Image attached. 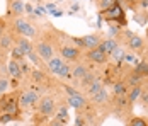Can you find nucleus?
Masks as SVG:
<instances>
[{
    "label": "nucleus",
    "instance_id": "nucleus-4",
    "mask_svg": "<svg viewBox=\"0 0 148 126\" xmlns=\"http://www.w3.org/2000/svg\"><path fill=\"white\" fill-rule=\"evenodd\" d=\"M34 51L38 53V56H39L45 63H48V61L55 56V48H53V44L48 41V39H41V41L36 43V44H34Z\"/></svg>",
    "mask_w": 148,
    "mask_h": 126
},
{
    "label": "nucleus",
    "instance_id": "nucleus-7",
    "mask_svg": "<svg viewBox=\"0 0 148 126\" xmlns=\"http://www.w3.org/2000/svg\"><path fill=\"white\" fill-rule=\"evenodd\" d=\"M126 34H128V48L131 51H143L145 50V41L143 38H140L138 34H133L126 29Z\"/></svg>",
    "mask_w": 148,
    "mask_h": 126
},
{
    "label": "nucleus",
    "instance_id": "nucleus-9",
    "mask_svg": "<svg viewBox=\"0 0 148 126\" xmlns=\"http://www.w3.org/2000/svg\"><path fill=\"white\" fill-rule=\"evenodd\" d=\"M87 60L92 61V63H95V65H104L107 60H109V56L104 53L102 50H99V48H95V50H90L87 51Z\"/></svg>",
    "mask_w": 148,
    "mask_h": 126
},
{
    "label": "nucleus",
    "instance_id": "nucleus-1",
    "mask_svg": "<svg viewBox=\"0 0 148 126\" xmlns=\"http://www.w3.org/2000/svg\"><path fill=\"white\" fill-rule=\"evenodd\" d=\"M14 32L17 36H24L27 39H32L36 34H38V29L31 24L27 19H22V17H15L14 19Z\"/></svg>",
    "mask_w": 148,
    "mask_h": 126
},
{
    "label": "nucleus",
    "instance_id": "nucleus-11",
    "mask_svg": "<svg viewBox=\"0 0 148 126\" xmlns=\"http://www.w3.org/2000/svg\"><path fill=\"white\" fill-rule=\"evenodd\" d=\"M118 46H119L118 39H114V38H106V39H102V41H101V44H99V50H102L107 56H111V53H112Z\"/></svg>",
    "mask_w": 148,
    "mask_h": 126
},
{
    "label": "nucleus",
    "instance_id": "nucleus-38",
    "mask_svg": "<svg viewBox=\"0 0 148 126\" xmlns=\"http://www.w3.org/2000/svg\"><path fill=\"white\" fill-rule=\"evenodd\" d=\"M46 12V9H41V7H38V9H34V14L36 15H43Z\"/></svg>",
    "mask_w": 148,
    "mask_h": 126
},
{
    "label": "nucleus",
    "instance_id": "nucleus-29",
    "mask_svg": "<svg viewBox=\"0 0 148 126\" xmlns=\"http://www.w3.org/2000/svg\"><path fill=\"white\" fill-rule=\"evenodd\" d=\"M27 58H31V61H32L36 67H43V63H45V61L38 56V53H36V51H31L29 55H27Z\"/></svg>",
    "mask_w": 148,
    "mask_h": 126
},
{
    "label": "nucleus",
    "instance_id": "nucleus-48",
    "mask_svg": "<svg viewBox=\"0 0 148 126\" xmlns=\"http://www.w3.org/2000/svg\"><path fill=\"white\" fill-rule=\"evenodd\" d=\"M85 126H89V125H85Z\"/></svg>",
    "mask_w": 148,
    "mask_h": 126
},
{
    "label": "nucleus",
    "instance_id": "nucleus-34",
    "mask_svg": "<svg viewBox=\"0 0 148 126\" xmlns=\"http://www.w3.org/2000/svg\"><path fill=\"white\" fill-rule=\"evenodd\" d=\"M75 126H85V119H84L82 112H78V116H77V121H75Z\"/></svg>",
    "mask_w": 148,
    "mask_h": 126
},
{
    "label": "nucleus",
    "instance_id": "nucleus-42",
    "mask_svg": "<svg viewBox=\"0 0 148 126\" xmlns=\"http://www.w3.org/2000/svg\"><path fill=\"white\" fill-rule=\"evenodd\" d=\"M141 7L143 9H148V0H141Z\"/></svg>",
    "mask_w": 148,
    "mask_h": 126
},
{
    "label": "nucleus",
    "instance_id": "nucleus-2",
    "mask_svg": "<svg viewBox=\"0 0 148 126\" xmlns=\"http://www.w3.org/2000/svg\"><path fill=\"white\" fill-rule=\"evenodd\" d=\"M72 41L77 43V48L90 51V50L99 48V44H101V41H102V38H101L99 32H92V34H87V36H84V38H72Z\"/></svg>",
    "mask_w": 148,
    "mask_h": 126
},
{
    "label": "nucleus",
    "instance_id": "nucleus-5",
    "mask_svg": "<svg viewBox=\"0 0 148 126\" xmlns=\"http://www.w3.org/2000/svg\"><path fill=\"white\" fill-rule=\"evenodd\" d=\"M38 112H39L41 116H53V114H56V102H55V97H53V96H43V97H39Z\"/></svg>",
    "mask_w": 148,
    "mask_h": 126
},
{
    "label": "nucleus",
    "instance_id": "nucleus-8",
    "mask_svg": "<svg viewBox=\"0 0 148 126\" xmlns=\"http://www.w3.org/2000/svg\"><path fill=\"white\" fill-rule=\"evenodd\" d=\"M66 101H68V106H72L77 111H85L87 109V99H85V96H82L80 92L75 94V96H68Z\"/></svg>",
    "mask_w": 148,
    "mask_h": 126
},
{
    "label": "nucleus",
    "instance_id": "nucleus-32",
    "mask_svg": "<svg viewBox=\"0 0 148 126\" xmlns=\"http://www.w3.org/2000/svg\"><path fill=\"white\" fill-rule=\"evenodd\" d=\"M128 126H148V123L143 118H138V116H136V118H133V119L128 123Z\"/></svg>",
    "mask_w": 148,
    "mask_h": 126
},
{
    "label": "nucleus",
    "instance_id": "nucleus-15",
    "mask_svg": "<svg viewBox=\"0 0 148 126\" xmlns=\"http://www.w3.org/2000/svg\"><path fill=\"white\" fill-rule=\"evenodd\" d=\"M9 12L14 17H21L24 12V2L22 0H9Z\"/></svg>",
    "mask_w": 148,
    "mask_h": 126
},
{
    "label": "nucleus",
    "instance_id": "nucleus-3",
    "mask_svg": "<svg viewBox=\"0 0 148 126\" xmlns=\"http://www.w3.org/2000/svg\"><path fill=\"white\" fill-rule=\"evenodd\" d=\"M60 55H61L60 58L66 63H72V61L77 63L82 56V50L77 48V46H72V44H61L60 46Z\"/></svg>",
    "mask_w": 148,
    "mask_h": 126
},
{
    "label": "nucleus",
    "instance_id": "nucleus-14",
    "mask_svg": "<svg viewBox=\"0 0 148 126\" xmlns=\"http://www.w3.org/2000/svg\"><path fill=\"white\" fill-rule=\"evenodd\" d=\"M7 73L15 78V80H19L21 77H22V70H21V63L19 61H15V60H10L9 63H7Z\"/></svg>",
    "mask_w": 148,
    "mask_h": 126
},
{
    "label": "nucleus",
    "instance_id": "nucleus-40",
    "mask_svg": "<svg viewBox=\"0 0 148 126\" xmlns=\"http://www.w3.org/2000/svg\"><path fill=\"white\" fill-rule=\"evenodd\" d=\"M51 14L55 15V17H61V15H63V10H53Z\"/></svg>",
    "mask_w": 148,
    "mask_h": 126
},
{
    "label": "nucleus",
    "instance_id": "nucleus-26",
    "mask_svg": "<svg viewBox=\"0 0 148 126\" xmlns=\"http://www.w3.org/2000/svg\"><path fill=\"white\" fill-rule=\"evenodd\" d=\"M31 75H32V80H34L38 85H41L46 80L45 72H41V70H32V72H31Z\"/></svg>",
    "mask_w": 148,
    "mask_h": 126
},
{
    "label": "nucleus",
    "instance_id": "nucleus-46",
    "mask_svg": "<svg viewBox=\"0 0 148 126\" xmlns=\"http://www.w3.org/2000/svg\"><path fill=\"white\" fill-rule=\"evenodd\" d=\"M147 39H148V28H147Z\"/></svg>",
    "mask_w": 148,
    "mask_h": 126
},
{
    "label": "nucleus",
    "instance_id": "nucleus-12",
    "mask_svg": "<svg viewBox=\"0 0 148 126\" xmlns=\"http://www.w3.org/2000/svg\"><path fill=\"white\" fill-rule=\"evenodd\" d=\"M14 34L12 32H3L2 36H0V50L5 53V51H10L12 48H14Z\"/></svg>",
    "mask_w": 148,
    "mask_h": 126
},
{
    "label": "nucleus",
    "instance_id": "nucleus-13",
    "mask_svg": "<svg viewBox=\"0 0 148 126\" xmlns=\"http://www.w3.org/2000/svg\"><path fill=\"white\" fill-rule=\"evenodd\" d=\"M89 72L90 70H89V67H87V65H84V63L77 61V63H75V67L72 68V78H75V80H78V82H80V80L89 73Z\"/></svg>",
    "mask_w": 148,
    "mask_h": 126
},
{
    "label": "nucleus",
    "instance_id": "nucleus-47",
    "mask_svg": "<svg viewBox=\"0 0 148 126\" xmlns=\"http://www.w3.org/2000/svg\"><path fill=\"white\" fill-rule=\"evenodd\" d=\"M73 2H77V0H73Z\"/></svg>",
    "mask_w": 148,
    "mask_h": 126
},
{
    "label": "nucleus",
    "instance_id": "nucleus-37",
    "mask_svg": "<svg viewBox=\"0 0 148 126\" xmlns=\"http://www.w3.org/2000/svg\"><path fill=\"white\" fill-rule=\"evenodd\" d=\"M46 9L49 12H53V10H56V3H46Z\"/></svg>",
    "mask_w": 148,
    "mask_h": 126
},
{
    "label": "nucleus",
    "instance_id": "nucleus-43",
    "mask_svg": "<svg viewBox=\"0 0 148 126\" xmlns=\"http://www.w3.org/2000/svg\"><path fill=\"white\" fill-rule=\"evenodd\" d=\"M53 126H65V125H63V123H60L58 119H55V121H53Z\"/></svg>",
    "mask_w": 148,
    "mask_h": 126
},
{
    "label": "nucleus",
    "instance_id": "nucleus-21",
    "mask_svg": "<svg viewBox=\"0 0 148 126\" xmlns=\"http://www.w3.org/2000/svg\"><path fill=\"white\" fill-rule=\"evenodd\" d=\"M55 119H58L60 123H63V125L68 123V109H66V106H61L60 109H56Z\"/></svg>",
    "mask_w": 148,
    "mask_h": 126
},
{
    "label": "nucleus",
    "instance_id": "nucleus-17",
    "mask_svg": "<svg viewBox=\"0 0 148 126\" xmlns=\"http://www.w3.org/2000/svg\"><path fill=\"white\" fill-rule=\"evenodd\" d=\"M63 60L61 58H58V56H53L48 63H46V67H48V70L51 72V73H55V75H58L60 70H61V67H63Z\"/></svg>",
    "mask_w": 148,
    "mask_h": 126
},
{
    "label": "nucleus",
    "instance_id": "nucleus-24",
    "mask_svg": "<svg viewBox=\"0 0 148 126\" xmlns=\"http://www.w3.org/2000/svg\"><path fill=\"white\" fill-rule=\"evenodd\" d=\"M114 2H116V0H97V9H99L101 12H107V10L114 5Z\"/></svg>",
    "mask_w": 148,
    "mask_h": 126
},
{
    "label": "nucleus",
    "instance_id": "nucleus-25",
    "mask_svg": "<svg viewBox=\"0 0 148 126\" xmlns=\"http://www.w3.org/2000/svg\"><path fill=\"white\" fill-rule=\"evenodd\" d=\"M60 78H72V67H70V63H63V67H61V70L58 73Z\"/></svg>",
    "mask_w": 148,
    "mask_h": 126
},
{
    "label": "nucleus",
    "instance_id": "nucleus-20",
    "mask_svg": "<svg viewBox=\"0 0 148 126\" xmlns=\"http://www.w3.org/2000/svg\"><path fill=\"white\" fill-rule=\"evenodd\" d=\"M102 87H104L102 82L95 78V80H94V82H92V84H90L87 89H85V92H87V96H89V97H92V96H95V94H97V92H99Z\"/></svg>",
    "mask_w": 148,
    "mask_h": 126
},
{
    "label": "nucleus",
    "instance_id": "nucleus-45",
    "mask_svg": "<svg viewBox=\"0 0 148 126\" xmlns=\"http://www.w3.org/2000/svg\"><path fill=\"white\" fill-rule=\"evenodd\" d=\"M2 55H3V51H2V50H0V61H2Z\"/></svg>",
    "mask_w": 148,
    "mask_h": 126
},
{
    "label": "nucleus",
    "instance_id": "nucleus-16",
    "mask_svg": "<svg viewBox=\"0 0 148 126\" xmlns=\"http://www.w3.org/2000/svg\"><path fill=\"white\" fill-rule=\"evenodd\" d=\"M90 101H92L95 106H106V104L109 102V94H107V90L102 87L95 96H92V97H90Z\"/></svg>",
    "mask_w": 148,
    "mask_h": 126
},
{
    "label": "nucleus",
    "instance_id": "nucleus-35",
    "mask_svg": "<svg viewBox=\"0 0 148 126\" xmlns=\"http://www.w3.org/2000/svg\"><path fill=\"white\" fill-rule=\"evenodd\" d=\"M21 70H22V75H24V73H29V72H31L29 63H26V61H21Z\"/></svg>",
    "mask_w": 148,
    "mask_h": 126
},
{
    "label": "nucleus",
    "instance_id": "nucleus-41",
    "mask_svg": "<svg viewBox=\"0 0 148 126\" xmlns=\"http://www.w3.org/2000/svg\"><path fill=\"white\" fill-rule=\"evenodd\" d=\"M78 9H80V5H78L77 2H75V3H72V12H77Z\"/></svg>",
    "mask_w": 148,
    "mask_h": 126
},
{
    "label": "nucleus",
    "instance_id": "nucleus-33",
    "mask_svg": "<svg viewBox=\"0 0 148 126\" xmlns=\"http://www.w3.org/2000/svg\"><path fill=\"white\" fill-rule=\"evenodd\" d=\"M63 89H65L66 96H75V94H78V90L73 89V87H70V85H63Z\"/></svg>",
    "mask_w": 148,
    "mask_h": 126
},
{
    "label": "nucleus",
    "instance_id": "nucleus-18",
    "mask_svg": "<svg viewBox=\"0 0 148 126\" xmlns=\"http://www.w3.org/2000/svg\"><path fill=\"white\" fill-rule=\"evenodd\" d=\"M141 94H143V85L141 84H136L130 89V92L126 94V97L130 102H136L138 99H141Z\"/></svg>",
    "mask_w": 148,
    "mask_h": 126
},
{
    "label": "nucleus",
    "instance_id": "nucleus-6",
    "mask_svg": "<svg viewBox=\"0 0 148 126\" xmlns=\"http://www.w3.org/2000/svg\"><path fill=\"white\" fill-rule=\"evenodd\" d=\"M39 102V94L34 92L32 89L29 90H24L19 94V109H26V107H31L34 104Z\"/></svg>",
    "mask_w": 148,
    "mask_h": 126
},
{
    "label": "nucleus",
    "instance_id": "nucleus-31",
    "mask_svg": "<svg viewBox=\"0 0 148 126\" xmlns=\"http://www.w3.org/2000/svg\"><path fill=\"white\" fill-rule=\"evenodd\" d=\"M111 56H112L114 60H118V61H121V60L124 58V50L121 48V44H119L118 48H116V50H114V51L111 53Z\"/></svg>",
    "mask_w": 148,
    "mask_h": 126
},
{
    "label": "nucleus",
    "instance_id": "nucleus-39",
    "mask_svg": "<svg viewBox=\"0 0 148 126\" xmlns=\"http://www.w3.org/2000/svg\"><path fill=\"white\" fill-rule=\"evenodd\" d=\"M3 32H5V22H3V21H0V36H2Z\"/></svg>",
    "mask_w": 148,
    "mask_h": 126
},
{
    "label": "nucleus",
    "instance_id": "nucleus-19",
    "mask_svg": "<svg viewBox=\"0 0 148 126\" xmlns=\"http://www.w3.org/2000/svg\"><path fill=\"white\" fill-rule=\"evenodd\" d=\"M112 92H114V96H116V97H118V96H126V94H128V84H126L124 80L116 82L114 87H112Z\"/></svg>",
    "mask_w": 148,
    "mask_h": 126
},
{
    "label": "nucleus",
    "instance_id": "nucleus-10",
    "mask_svg": "<svg viewBox=\"0 0 148 126\" xmlns=\"http://www.w3.org/2000/svg\"><path fill=\"white\" fill-rule=\"evenodd\" d=\"M14 41H15V46H19L26 56L29 55L31 51H34V44H32V41L27 39V38H24V36H17V34L14 32Z\"/></svg>",
    "mask_w": 148,
    "mask_h": 126
},
{
    "label": "nucleus",
    "instance_id": "nucleus-27",
    "mask_svg": "<svg viewBox=\"0 0 148 126\" xmlns=\"http://www.w3.org/2000/svg\"><path fill=\"white\" fill-rule=\"evenodd\" d=\"M94 80H95V75H94L92 72H89V73H87V75H85V77H84V78L80 80V85H82L84 89H87V87H89V85L92 84Z\"/></svg>",
    "mask_w": 148,
    "mask_h": 126
},
{
    "label": "nucleus",
    "instance_id": "nucleus-28",
    "mask_svg": "<svg viewBox=\"0 0 148 126\" xmlns=\"http://www.w3.org/2000/svg\"><path fill=\"white\" fill-rule=\"evenodd\" d=\"M9 87H10L9 78H5V77H0V96H3V94L9 90Z\"/></svg>",
    "mask_w": 148,
    "mask_h": 126
},
{
    "label": "nucleus",
    "instance_id": "nucleus-22",
    "mask_svg": "<svg viewBox=\"0 0 148 126\" xmlns=\"http://www.w3.org/2000/svg\"><path fill=\"white\" fill-rule=\"evenodd\" d=\"M134 73H138L140 77H148V60H143L136 65L134 68Z\"/></svg>",
    "mask_w": 148,
    "mask_h": 126
},
{
    "label": "nucleus",
    "instance_id": "nucleus-44",
    "mask_svg": "<svg viewBox=\"0 0 148 126\" xmlns=\"http://www.w3.org/2000/svg\"><path fill=\"white\" fill-rule=\"evenodd\" d=\"M126 60H128V61H134V56L133 55H128V56H126Z\"/></svg>",
    "mask_w": 148,
    "mask_h": 126
},
{
    "label": "nucleus",
    "instance_id": "nucleus-36",
    "mask_svg": "<svg viewBox=\"0 0 148 126\" xmlns=\"http://www.w3.org/2000/svg\"><path fill=\"white\" fill-rule=\"evenodd\" d=\"M24 12H34V9H32V5L31 3H24Z\"/></svg>",
    "mask_w": 148,
    "mask_h": 126
},
{
    "label": "nucleus",
    "instance_id": "nucleus-30",
    "mask_svg": "<svg viewBox=\"0 0 148 126\" xmlns=\"http://www.w3.org/2000/svg\"><path fill=\"white\" fill-rule=\"evenodd\" d=\"M17 116L14 114H7V112H2L0 114V125H7V123H10V121H14Z\"/></svg>",
    "mask_w": 148,
    "mask_h": 126
},
{
    "label": "nucleus",
    "instance_id": "nucleus-23",
    "mask_svg": "<svg viewBox=\"0 0 148 126\" xmlns=\"http://www.w3.org/2000/svg\"><path fill=\"white\" fill-rule=\"evenodd\" d=\"M10 56H12V60H15V61H19V63L26 60V55L22 53V50H21L19 46H15V44H14V48L10 50Z\"/></svg>",
    "mask_w": 148,
    "mask_h": 126
}]
</instances>
